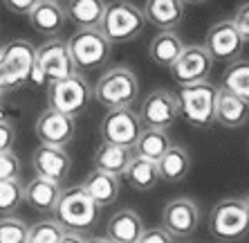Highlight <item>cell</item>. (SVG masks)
Instances as JSON below:
<instances>
[{"mask_svg": "<svg viewBox=\"0 0 249 243\" xmlns=\"http://www.w3.org/2000/svg\"><path fill=\"white\" fill-rule=\"evenodd\" d=\"M99 29L112 45L130 43L139 39L146 29V18L142 7H137L130 0H112L106 2L104 18L99 23Z\"/></svg>", "mask_w": 249, "mask_h": 243, "instance_id": "6da1fadb", "label": "cell"}, {"mask_svg": "<svg viewBox=\"0 0 249 243\" xmlns=\"http://www.w3.org/2000/svg\"><path fill=\"white\" fill-rule=\"evenodd\" d=\"M92 97L108 110L130 108L139 97V79L128 65H112L97 79Z\"/></svg>", "mask_w": 249, "mask_h": 243, "instance_id": "7a4b0ae2", "label": "cell"}, {"mask_svg": "<svg viewBox=\"0 0 249 243\" xmlns=\"http://www.w3.org/2000/svg\"><path fill=\"white\" fill-rule=\"evenodd\" d=\"M52 214L56 216L54 221H58L63 225V230L83 232L97 223L99 207L97 202L88 196L83 185H74V187H63L61 189Z\"/></svg>", "mask_w": 249, "mask_h": 243, "instance_id": "3957f363", "label": "cell"}, {"mask_svg": "<svg viewBox=\"0 0 249 243\" xmlns=\"http://www.w3.org/2000/svg\"><path fill=\"white\" fill-rule=\"evenodd\" d=\"M92 99V86L81 72L47 83V108H54L74 120L90 108Z\"/></svg>", "mask_w": 249, "mask_h": 243, "instance_id": "277c9868", "label": "cell"}, {"mask_svg": "<svg viewBox=\"0 0 249 243\" xmlns=\"http://www.w3.org/2000/svg\"><path fill=\"white\" fill-rule=\"evenodd\" d=\"M65 43L76 72L101 70L112 57V43L101 34V29H76Z\"/></svg>", "mask_w": 249, "mask_h": 243, "instance_id": "5b68a950", "label": "cell"}, {"mask_svg": "<svg viewBox=\"0 0 249 243\" xmlns=\"http://www.w3.org/2000/svg\"><path fill=\"white\" fill-rule=\"evenodd\" d=\"M36 47L27 39L9 40L0 52V90L9 93L25 86L34 70Z\"/></svg>", "mask_w": 249, "mask_h": 243, "instance_id": "8992f818", "label": "cell"}, {"mask_svg": "<svg viewBox=\"0 0 249 243\" xmlns=\"http://www.w3.org/2000/svg\"><path fill=\"white\" fill-rule=\"evenodd\" d=\"M76 68L72 63V57L68 52V43L63 39H47L41 47H36V61L34 70L29 75V81L34 86H45L52 81L65 79V77L74 75Z\"/></svg>", "mask_w": 249, "mask_h": 243, "instance_id": "52a82bcc", "label": "cell"}, {"mask_svg": "<svg viewBox=\"0 0 249 243\" xmlns=\"http://www.w3.org/2000/svg\"><path fill=\"white\" fill-rule=\"evenodd\" d=\"M215 95H218V88L209 79L191 83V86H182L178 95L180 117H184V122L193 128H209L211 124H215Z\"/></svg>", "mask_w": 249, "mask_h": 243, "instance_id": "ba28073f", "label": "cell"}, {"mask_svg": "<svg viewBox=\"0 0 249 243\" xmlns=\"http://www.w3.org/2000/svg\"><path fill=\"white\" fill-rule=\"evenodd\" d=\"M209 232L218 241H240L249 234V216L243 198H225L209 214Z\"/></svg>", "mask_w": 249, "mask_h": 243, "instance_id": "9c48e42d", "label": "cell"}, {"mask_svg": "<svg viewBox=\"0 0 249 243\" xmlns=\"http://www.w3.org/2000/svg\"><path fill=\"white\" fill-rule=\"evenodd\" d=\"M142 131H144V124L133 110V106L130 108H110L99 124V133L104 142L128 146V149L135 146Z\"/></svg>", "mask_w": 249, "mask_h": 243, "instance_id": "30bf717a", "label": "cell"}, {"mask_svg": "<svg viewBox=\"0 0 249 243\" xmlns=\"http://www.w3.org/2000/svg\"><path fill=\"white\" fill-rule=\"evenodd\" d=\"M137 115L142 120V124H144V128L168 131L175 122L180 120L178 95H173L171 90H164V88H157V90L146 95Z\"/></svg>", "mask_w": 249, "mask_h": 243, "instance_id": "8fae6325", "label": "cell"}, {"mask_svg": "<svg viewBox=\"0 0 249 243\" xmlns=\"http://www.w3.org/2000/svg\"><path fill=\"white\" fill-rule=\"evenodd\" d=\"M200 225V209L193 198L178 196L173 201H168L162 209V227L171 234L173 239H184L193 237Z\"/></svg>", "mask_w": 249, "mask_h": 243, "instance_id": "7c38bea8", "label": "cell"}, {"mask_svg": "<svg viewBox=\"0 0 249 243\" xmlns=\"http://www.w3.org/2000/svg\"><path fill=\"white\" fill-rule=\"evenodd\" d=\"M202 47L207 50L209 57L213 59V61H227V63H231V61L240 59L245 40L240 39L238 29L233 27L231 18H225V20H218V23H213L207 29Z\"/></svg>", "mask_w": 249, "mask_h": 243, "instance_id": "4fadbf2b", "label": "cell"}, {"mask_svg": "<svg viewBox=\"0 0 249 243\" xmlns=\"http://www.w3.org/2000/svg\"><path fill=\"white\" fill-rule=\"evenodd\" d=\"M213 68V59L209 57V52L202 45H184L180 57L175 59V63L171 65V77L175 83L180 86H191L197 81H207Z\"/></svg>", "mask_w": 249, "mask_h": 243, "instance_id": "5bb4252c", "label": "cell"}, {"mask_svg": "<svg viewBox=\"0 0 249 243\" xmlns=\"http://www.w3.org/2000/svg\"><path fill=\"white\" fill-rule=\"evenodd\" d=\"M34 133L41 144L65 149L76 135V120L70 115H63V113H58L54 108H45L36 117Z\"/></svg>", "mask_w": 249, "mask_h": 243, "instance_id": "9a60e30c", "label": "cell"}, {"mask_svg": "<svg viewBox=\"0 0 249 243\" xmlns=\"http://www.w3.org/2000/svg\"><path fill=\"white\" fill-rule=\"evenodd\" d=\"M32 167H34L36 176L63 185V180L70 176V169H72V158L61 146L41 144L32 156Z\"/></svg>", "mask_w": 249, "mask_h": 243, "instance_id": "2e32d148", "label": "cell"}, {"mask_svg": "<svg viewBox=\"0 0 249 243\" xmlns=\"http://www.w3.org/2000/svg\"><path fill=\"white\" fill-rule=\"evenodd\" d=\"M146 25H153L160 32H175L184 23L186 18V5L184 0H146L144 7Z\"/></svg>", "mask_w": 249, "mask_h": 243, "instance_id": "e0dca14e", "label": "cell"}, {"mask_svg": "<svg viewBox=\"0 0 249 243\" xmlns=\"http://www.w3.org/2000/svg\"><path fill=\"white\" fill-rule=\"evenodd\" d=\"M27 18L32 29L38 32L41 36H47V39L58 36L68 23L63 2H56V0H38L34 9L27 14Z\"/></svg>", "mask_w": 249, "mask_h": 243, "instance_id": "ac0fdd59", "label": "cell"}, {"mask_svg": "<svg viewBox=\"0 0 249 243\" xmlns=\"http://www.w3.org/2000/svg\"><path fill=\"white\" fill-rule=\"evenodd\" d=\"M249 120V101L238 95L218 88L215 95V110H213V122L225 128H240L245 126Z\"/></svg>", "mask_w": 249, "mask_h": 243, "instance_id": "d6986e66", "label": "cell"}, {"mask_svg": "<svg viewBox=\"0 0 249 243\" xmlns=\"http://www.w3.org/2000/svg\"><path fill=\"white\" fill-rule=\"evenodd\" d=\"M61 189H63V187L58 185V182H54V180L34 176L27 185H23V201L27 202L32 209H36V212L52 214Z\"/></svg>", "mask_w": 249, "mask_h": 243, "instance_id": "ffe728a7", "label": "cell"}, {"mask_svg": "<svg viewBox=\"0 0 249 243\" xmlns=\"http://www.w3.org/2000/svg\"><path fill=\"white\" fill-rule=\"evenodd\" d=\"M144 230V221L135 209H119L108 221L106 239L112 243H137Z\"/></svg>", "mask_w": 249, "mask_h": 243, "instance_id": "44dd1931", "label": "cell"}, {"mask_svg": "<svg viewBox=\"0 0 249 243\" xmlns=\"http://www.w3.org/2000/svg\"><path fill=\"white\" fill-rule=\"evenodd\" d=\"M81 185H83V189L88 191V196L97 202L99 209L112 205V202L119 198V191H122V180H119V176L106 174V171H99V169H92Z\"/></svg>", "mask_w": 249, "mask_h": 243, "instance_id": "7402d4cb", "label": "cell"}, {"mask_svg": "<svg viewBox=\"0 0 249 243\" xmlns=\"http://www.w3.org/2000/svg\"><path fill=\"white\" fill-rule=\"evenodd\" d=\"M63 9L76 29H99L106 12V0H65Z\"/></svg>", "mask_w": 249, "mask_h": 243, "instance_id": "603a6c76", "label": "cell"}, {"mask_svg": "<svg viewBox=\"0 0 249 243\" xmlns=\"http://www.w3.org/2000/svg\"><path fill=\"white\" fill-rule=\"evenodd\" d=\"M184 50V40L178 32H157L148 43V57L155 65L160 68H171L175 63V59L180 57V52Z\"/></svg>", "mask_w": 249, "mask_h": 243, "instance_id": "cb8c5ba5", "label": "cell"}, {"mask_svg": "<svg viewBox=\"0 0 249 243\" xmlns=\"http://www.w3.org/2000/svg\"><path fill=\"white\" fill-rule=\"evenodd\" d=\"M191 171V156L180 144H171L160 160H157V174L164 182H180Z\"/></svg>", "mask_w": 249, "mask_h": 243, "instance_id": "d4e9b609", "label": "cell"}, {"mask_svg": "<svg viewBox=\"0 0 249 243\" xmlns=\"http://www.w3.org/2000/svg\"><path fill=\"white\" fill-rule=\"evenodd\" d=\"M133 156H135L133 149H128V146L101 142L92 156V164L99 171H106V174H112V176H122L124 171H126L128 162L133 160Z\"/></svg>", "mask_w": 249, "mask_h": 243, "instance_id": "484cf974", "label": "cell"}, {"mask_svg": "<svg viewBox=\"0 0 249 243\" xmlns=\"http://www.w3.org/2000/svg\"><path fill=\"white\" fill-rule=\"evenodd\" d=\"M124 180L137 191H151L160 182V174H157V162L146 160V158L133 156V160L128 162L126 171H124Z\"/></svg>", "mask_w": 249, "mask_h": 243, "instance_id": "4316f807", "label": "cell"}, {"mask_svg": "<svg viewBox=\"0 0 249 243\" xmlns=\"http://www.w3.org/2000/svg\"><path fill=\"white\" fill-rule=\"evenodd\" d=\"M173 144L171 138H168V131H160V128H144L139 133L137 142L133 146V153L139 158H146V160L157 162L160 158L166 153V149Z\"/></svg>", "mask_w": 249, "mask_h": 243, "instance_id": "83f0119b", "label": "cell"}, {"mask_svg": "<svg viewBox=\"0 0 249 243\" xmlns=\"http://www.w3.org/2000/svg\"><path fill=\"white\" fill-rule=\"evenodd\" d=\"M220 88L249 101V59H236L225 68Z\"/></svg>", "mask_w": 249, "mask_h": 243, "instance_id": "f1b7e54d", "label": "cell"}, {"mask_svg": "<svg viewBox=\"0 0 249 243\" xmlns=\"http://www.w3.org/2000/svg\"><path fill=\"white\" fill-rule=\"evenodd\" d=\"M23 205V182L0 180V216H12Z\"/></svg>", "mask_w": 249, "mask_h": 243, "instance_id": "f546056e", "label": "cell"}, {"mask_svg": "<svg viewBox=\"0 0 249 243\" xmlns=\"http://www.w3.org/2000/svg\"><path fill=\"white\" fill-rule=\"evenodd\" d=\"M63 225L54 219H45L41 223H34L27 232V243H58L63 234Z\"/></svg>", "mask_w": 249, "mask_h": 243, "instance_id": "4dcf8cb0", "label": "cell"}, {"mask_svg": "<svg viewBox=\"0 0 249 243\" xmlns=\"http://www.w3.org/2000/svg\"><path fill=\"white\" fill-rule=\"evenodd\" d=\"M29 225L16 216L0 219V243H27Z\"/></svg>", "mask_w": 249, "mask_h": 243, "instance_id": "1f68e13d", "label": "cell"}, {"mask_svg": "<svg viewBox=\"0 0 249 243\" xmlns=\"http://www.w3.org/2000/svg\"><path fill=\"white\" fill-rule=\"evenodd\" d=\"M20 178V160L9 151H0V180H18Z\"/></svg>", "mask_w": 249, "mask_h": 243, "instance_id": "d6a6232c", "label": "cell"}, {"mask_svg": "<svg viewBox=\"0 0 249 243\" xmlns=\"http://www.w3.org/2000/svg\"><path fill=\"white\" fill-rule=\"evenodd\" d=\"M231 23H233V27L238 29L240 39H243L245 43H249V0L243 2V5H238L236 14H233V18H231Z\"/></svg>", "mask_w": 249, "mask_h": 243, "instance_id": "836d02e7", "label": "cell"}, {"mask_svg": "<svg viewBox=\"0 0 249 243\" xmlns=\"http://www.w3.org/2000/svg\"><path fill=\"white\" fill-rule=\"evenodd\" d=\"M16 140V128L7 117L0 115V151H9Z\"/></svg>", "mask_w": 249, "mask_h": 243, "instance_id": "e575fe53", "label": "cell"}, {"mask_svg": "<svg viewBox=\"0 0 249 243\" xmlns=\"http://www.w3.org/2000/svg\"><path fill=\"white\" fill-rule=\"evenodd\" d=\"M137 243H175V239L164 227H148V230L142 232Z\"/></svg>", "mask_w": 249, "mask_h": 243, "instance_id": "d590c367", "label": "cell"}, {"mask_svg": "<svg viewBox=\"0 0 249 243\" xmlns=\"http://www.w3.org/2000/svg\"><path fill=\"white\" fill-rule=\"evenodd\" d=\"M36 2H38V0H2L5 9H9V12L16 14V16H27L36 7Z\"/></svg>", "mask_w": 249, "mask_h": 243, "instance_id": "8d00e7d4", "label": "cell"}, {"mask_svg": "<svg viewBox=\"0 0 249 243\" xmlns=\"http://www.w3.org/2000/svg\"><path fill=\"white\" fill-rule=\"evenodd\" d=\"M58 243H86V239H83L81 232L65 230L63 234H61V241H58Z\"/></svg>", "mask_w": 249, "mask_h": 243, "instance_id": "74e56055", "label": "cell"}, {"mask_svg": "<svg viewBox=\"0 0 249 243\" xmlns=\"http://www.w3.org/2000/svg\"><path fill=\"white\" fill-rule=\"evenodd\" d=\"M86 243H112V241H108L106 237H92V239H86Z\"/></svg>", "mask_w": 249, "mask_h": 243, "instance_id": "f35d334b", "label": "cell"}, {"mask_svg": "<svg viewBox=\"0 0 249 243\" xmlns=\"http://www.w3.org/2000/svg\"><path fill=\"white\" fill-rule=\"evenodd\" d=\"M209 0H184V5L189 7V5H207Z\"/></svg>", "mask_w": 249, "mask_h": 243, "instance_id": "ab89813d", "label": "cell"}, {"mask_svg": "<svg viewBox=\"0 0 249 243\" xmlns=\"http://www.w3.org/2000/svg\"><path fill=\"white\" fill-rule=\"evenodd\" d=\"M243 202H245V209H247V216H249V194L243 198Z\"/></svg>", "mask_w": 249, "mask_h": 243, "instance_id": "60d3db41", "label": "cell"}, {"mask_svg": "<svg viewBox=\"0 0 249 243\" xmlns=\"http://www.w3.org/2000/svg\"><path fill=\"white\" fill-rule=\"evenodd\" d=\"M2 104H5V93L0 90V108H2Z\"/></svg>", "mask_w": 249, "mask_h": 243, "instance_id": "b9f144b4", "label": "cell"}, {"mask_svg": "<svg viewBox=\"0 0 249 243\" xmlns=\"http://www.w3.org/2000/svg\"><path fill=\"white\" fill-rule=\"evenodd\" d=\"M56 2H65V0H56Z\"/></svg>", "mask_w": 249, "mask_h": 243, "instance_id": "7bdbcfd3", "label": "cell"}, {"mask_svg": "<svg viewBox=\"0 0 249 243\" xmlns=\"http://www.w3.org/2000/svg\"><path fill=\"white\" fill-rule=\"evenodd\" d=\"M0 52H2V47H0Z\"/></svg>", "mask_w": 249, "mask_h": 243, "instance_id": "ee69618b", "label": "cell"}]
</instances>
